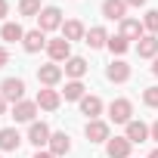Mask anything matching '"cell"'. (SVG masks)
Instances as JSON below:
<instances>
[{"label":"cell","mask_w":158,"mask_h":158,"mask_svg":"<svg viewBox=\"0 0 158 158\" xmlns=\"http://www.w3.org/2000/svg\"><path fill=\"white\" fill-rule=\"evenodd\" d=\"M0 93H3L6 102H22V96H25V81H22V77H6V81L0 84Z\"/></svg>","instance_id":"6da1fadb"},{"label":"cell","mask_w":158,"mask_h":158,"mask_svg":"<svg viewBox=\"0 0 158 158\" xmlns=\"http://www.w3.org/2000/svg\"><path fill=\"white\" fill-rule=\"evenodd\" d=\"M19 143H22V136H19L16 127H3V130H0V149H3V152H16Z\"/></svg>","instance_id":"4fadbf2b"},{"label":"cell","mask_w":158,"mask_h":158,"mask_svg":"<svg viewBox=\"0 0 158 158\" xmlns=\"http://www.w3.org/2000/svg\"><path fill=\"white\" fill-rule=\"evenodd\" d=\"M37 28L47 34V31H56V28H62V13L56 10V6H47V10H40V16H37Z\"/></svg>","instance_id":"7a4b0ae2"},{"label":"cell","mask_w":158,"mask_h":158,"mask_svg":"<svg viewBox=\"0 0 158 158\" xmlns=\"http://www.w3.org/2000/svg\"><path fill=\"white\" fill-rule=\"evenodd\" d=\"M34 158H56V155H53V152H37Z\"/></svg>","instance_id":"836d02e7"},{"label":"cell","mask_w":158,"mask_h":158,"mask_svg":"<svg viewBox=\"0 0 158 158\" xmlns=\"http://www.w3.org/2000/svg\"><path fill=\"white\" fill-rule=\"evenodd\" d=\"M84 44H90L93 50H102V47L109 44V34H106V28H90V31H87V37H84Z\"/></svg>","instance_id":"7402d4cb"},{"label":"cell","mask_w":158,"mask_h":158,"mask_svg":"<svg viewBox=\"0 0 158 158\" xmlns=\"http://www.w3.org/2000/svg\"><path fill=\"white\" fill-rule=\"evenodd\" d=\"M84 133H87V139L90 143H109L112 136H109V124L106 121H87V127H84Z\"/></svg>","instance_id":"5b68a950"},{"label":"cell","mask_w":158,"mask_h":158,"mask_svg":"<svg viewBox=\"0 0 158 158\" xmlns=\"http://www.w3.org/2000/svg\"><path fill=\"white\" fill-rule=\"evenodd\" d=\"M143 28H146L149 34H158V10H149V13H146V19H143Z\"/></svg>","instance_id":"4316f807"},{"label":"cell","mask_w":158,"mask_h":158,"mask_svg":"<svg viewBox=\"0 0 158 158\" xmlns=\"http://www.w3.org/2000/svg\"><path fill=\"white\" fill-rule=\"evenodd\" d=\"M124 3H127V6H143L146 0H124Z\"/></svg>","instance_id":"1f68e13d"},{"label":"cell","mask_w":158,"mask_h":158,"mask_svg":"<svg viewBox=\"0 0 158 158\" xmlns=\"http://www.w3.org/2000/svg\"><path fill=\"white\" fill-rule=\"evenodd\" d=\"M47 146H50V152H53L56 158H59V155H68V152H71V143H68V133H53Z\"/></svg>","instance_id":"2e32d148"},{"label":"cell","mask_w":158,"mask_h":158,"mask_svg":"<svg viewBox=\"0 0 158 158\" xmlns=\"http://www.w3.org/2000/svg\"><path fill=\"white\" fill-rule=\"evenodd\" d=\"M0 115H6V99H3V93H0Z\"/></svg>","instance_id":"d6a6232c"},{"label":"cell","mask_w":158,"mask_h":158,"mask_svg":"<svg viewBox=\"0 0 158 158\" xmlns=\"http://www.w3.org/2000/svg\"><path fill=\"white\" fill-rule=\"evenodd\" d=\"M152 71H155V74H158V56H155V65H152Z\"/></svg>","instance_id":"d590c367"},{"label":"cell","mask_w":158,"mask_h":158,"mask_svg":"<svg viewBox=\"0 0 158 158\" xmlns=\"http://www.w3.org/2000/svg\"><path fill=\"white\" fill-rule=\"evenodd\" d=\"M143 102H146L149 109H158V87H146V93H143Z\"/></svg>","instance_id":"83f0119b"},{"label":"cell","mask_w":158,"mask_h":158,"mask_svg":"<svg viewBox=\"0 0 158 158\" xmlns=\"http://www.w3.org/2000/svg\"><path fill=\"white\" fill-rule=\"evenodd\" d=\"M6 13H10V3H6V0H0V19H3Z\"/></svg>","instance_id":"f546056e"},{"label":"cell","mask_w":158,"mask_h":158,"mask_svg":"<svg viewBox=\"0 0 158 158\" xmlns=\"http://www.w3.org/2000/svg\"><path fill=\"white\" fill-rule=\"evenodd\" d=\"M0 37H3V40H10V44H16V40H25V28H22L19 22H6L3 28H0Z\"/></svg>","instance_id":"44dd1931"},{"label":"cell","mask_w":158,"mask_h":158,"mask_svg":"<svg viewBox=\"0 0 158 158\" xmlns=\"http://www.w3.org/2000/svg\"><path fill=\"white\" fill-rule=\"evenodd\" d=\"M22 16H40V0H19Z\"/></svg>","instance_id":"d4e9b609"},{"label":"cell","mask_w":158,"mask_h":158,"mask_svg":"<svg viewBox=\"0 0 158 158\" xmlns=\"http://www.w3.org/2000/svg\"><path fill=\"white\" fill-rule=\"evenodd\" d=\"M65 74L71 77V81H81V77L87 74V62H84L81 56H71V59L65 62Z\"/></svg>","instance_id":"5bb4252c"},{"label":"cell","mask_w":158,"mask_h":158,"mask_svg":"<svg viewBox=\"0 0 158 158\" xmlns=\"http://www.w3.org/2000/svg\"><path fill=\"white\" fill-rule=\"evenodd\" d=\"M34 115H37V102L22 99V102L13 106V118H16V121H31V124H34Z\"/></svg>","instance_id":"8fae6325"},{"label":"cell","mask_w":158,"mask_h":158,"mask_svg":"<svg viewBox=\"0 0 158 158\" xmlns=\"http://www.w3.org/2000/svg\"><path fill=\"white\" fill-rule=\"evenodd\" d=\"M47 53H50V59H53V62H68V59H71V44H68L65 37L50 40V44H47Z\"/></svg>","instance_id":"277c9868"},{"label":"cell","mask_w":158,"mask_h":158,"mask_svg":"<svg viewBox=\"0 0 158 158\" xmlns=\"http://www.w3.org/2000/svg\"><path fill=\"white\" fill-rule=\"evenodd\" d=\"M62 37L71 44V40H81V37H87V31H84V25L77 22V19H71V22H65V25H62Z\"/></svg>","instance_id":"ffe728a7"},{"label":"cell","mask_w":158,"mask_h":158,"mask_svg":"<svg viewBox=\"0 0 158 158\" xmlns=\"http://www.w3.org/2000/svg\"><path fill=\"white\" fill-rule=\"evenodd\" d=\"M106 77H109V81H115V84H124L127 77H130V65H127L124 59H115V62L106 68Z\"/></svg>","instance_id":"30bf717a"},{"label":"cell","mask_w":158,"mask_h":158,"mask_svg":"<svg viewBox=\"0 0 158 158\" xmlns=\"http://www.w3.org/2000/svg\"><path fill=\"white\" fill-rule=\"evenodd\" d=\"M50 136H53V133H50V127H47L44 121H34V124L28 127V143H34L37 149H40V146H47V143H50Z\"/></svg>","instance_id":"ba28073f"},{"label":"cell","mask_w":158,"mask_h":158,"mask_svg":"<svg viewBox=\"0 0 158 158\" xmlns=\"http://www.w3.org/2000/svg\"><path fill=\"white\" fill-rule=\"evenodd\" d=\"M65 99H71V102L74 99H84V84L81 81H68L65 84Z\"/></svg>","instance_id":"cb8c5ba5"},{"label":"cell","mask_w":158,"mask_h":158,"mask_svg":"<svg viewBox=\"0 0 158 158\" xmlns=\"http://www.w3.org/2000/svg\"><path fill=\"white\" fill-rule=\"evenodd\" d=\"M121 37L139 40V37H143V22H139V19H124V22H121Z\"/></svg>","instance_id":"e0dca14e"},{"label":"cell","mask_w":158,"mask_h":158,"mask_svg":"<svg viewBox=\"0 0 158 158\" xmlns=\"http://www.w3.org/2000/svg\"><path fill=\"white\" fill-rule=\"evenodd\" d=\"M124 136H127L130 143H143V139H149L152 133H149V127H146L143 121H130V124H127V133H124Z\"/></svg>","instance_id":"d6986e66"},{"label":"cell","mask_w":158,"mask_h":158,"mask_svg":"<svg viewBox=\"0 0 158 158\" xmlns=\"http://www.w3.org/2000/svg\"><path fill=\"white\" fill-rule=\"evenodd\" d=\"M37 81H40V84H47V87L59 84V81H62V68H59L56 62H50V65H40V68H37Z\"/></svg>","instance_id":"9c48e42d"},{"label":"cell","mask_w":158,"mask_h":158,"mask_svg":"<svg viewBox=\"0 0 158 158\" xmlns=\"http://www.w3.org/2000/svg\"><path fill=\"white\" fill-rule=\"evenodd\" d=\"M22 44H25L28 53H37L40 47H47V37H44L40 28H34V31H25V40H22Z\"/></svg>","instance_id":"ac0fdd59"},{"label":"cell","mask_w":158,"mask_h":158,"mask_svg":"<svg viewBox=\"0 0 158 158\" xmlns=\"http://www.w3.org/2000/svg\"><path fill=\"white\" fill-rule=\"evenodd\" d=\"M102 16L112 22H124L127 19V3L124 0H102Z\"/></svg>","instance_id":"8992f818"},{"label":"cell","mask_w":158,"mask_h":158,"mask_svg":"<svg viewBox=\"0 0 158 158\" xmlns=\"http://www.w3.org/2000/svg\"><path fill=\"white\" fill-rule=\"evenodd\" d=\"M6 62H10V53H6V50H3V47H0V68H3V65H6Z\"/></svg>","instance_id":"f1b7e54d"},{"label":"cell","mask_w":158,"mask_h":158,"mask_svg":"<svg viewBox=\"0 0 158 158\" xmlns=\"http://www.w3.org/2000/svg\"><path fill=\"white\" fill-rule=\"evenodd\" d=\"M130 139L127 136H115V139H109L106 143V152H109V158H130Z\"/></svg>","instance_id":"52a82bcc"},{"label":"cell","mask_w":158,"mask_h":158,"mask_svg":"<svg viewBox=\"0 0 158 158\" xmlns=\"http://www.w3.org/2000/svg\"><path fill=\"white\" fill-rule=\"evenodd\" d=\"M149 158H158V149H152V152H149Z\"/></svg>","instance_id":"e575fe53"},{"label":"cell","mask_w":158,"mask_h":158,"mask_svg":"<svg viewBox=\"0 0 158 158\" xmlns=\"http://www.w3.org/2000/svg\"><path fill=\"white\" fill-rule=\"evenodd\" d=\"M127 47H130V40H127V37H121V34H118V37H109V50H112V53H118V56H121V53H127Z\"/></svg>","instance_id":"484cf974"},{"label":"cell","mask_w":158,"mask_h":158,"mask_svg":"<svg viewBox=\"0 0 158 158\" xmlns=\"http://www.w3.org/2000/svg\"><path fill=\"white\" fill-rule=\"evenodd\" d=\"M109 115H112V121H115V124H130V115H133L130 99H112Z\"/></svg>","instance_id":"3957f363"},{"label":"cell","mask_w":158,"mask_h":158,"mask_svg":"<svg viewBox=\"0 0 158 158\" xmlns=\"http://www.w3.org/2000/svg\"><path fill=\"white\" fill-rule=\"evenodd\" d=\"M149 133H152V139H158V121H155V124L149 127Z\"/></svg>","instance_id":"4dcf8cb0"},{"label":"cell","mask_w":158,"mask_h":158,"mask_svg":"<svg viewBox=\"0 0 158 158\" xmlns=\"http://www.w3.org/2000/svg\"><path fill=\"white\" fill-rule=\"evenodd\" d=\"M136 53H139L143 59L158 56V37H155V34H143V37L136 40Z\"/></svg>","instance_id":"7c38bea8"},{"label":"cell","mask_w":158,"mask_h":158,"mask_svg":"<svg viewBox=\"0 0 158 158\" xmlns=\"http://www.w3.org/2000/svg\"><path fill=\"white\" fill-rule=\"evenodd\" d=\"M81 112L93 121V118L102 112V99H99V96H84V99H81Z\"/></svg>","instance_id":"603a6c76"},{"label":"cell","mask_w":158,"mask_h":158,"mask_svg":"<svg viewBox=\"0 0 158 158\" xmlns=\"http://www.w3.org/2000/svg\"><path fill=\"white\" fill-rule=\"evenodd\" d=\"M34 102H37V109H47V112H56V109H59V93L47 87V90H40V93H37V99H34Z\"/></svg>","instance_id":"9a60e30c"}]
</instances>
